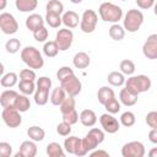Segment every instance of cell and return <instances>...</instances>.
Listing matches in <instances>:
<instances>
[{
  "instance_id": "30bf717a",
  "label": "cell",
  "mask_w": 157,
  "mask_h": 157,
  "mask_svg": "<svg viewBox=\"0 0 157 157\" xmlns=\"http://www.w3.org/2000/svg\"><path fill=\"white\" fill-rule=\"evenodd\" d=\"M72 40H74V33L71 29L69 28H61L56 32V36H55V42L58 43L59 45V49L60 50H67L71 44H72Z\"/></svg>"
},
{
  "instance_id": "d6986e66",
  "label": "cell",
  "mask_w": 157,
  "mask_h": 157,
  "mask_svg": "<svg viewBox=\"0 0 157 157\" xmlns=\"http://www.w3.org/2000/svg\"><path fill=\"white\" fill-rule=\"evenodd\" d=\"M72 63H74V66L77 67V69H86V67H88V65L91 63V59H90L87 53L78 52V53H76L74 55Z\"/></svg>"
},
{
  "instance_id": "9c48e42d",
  "label": "cell",
  "mask_w": 157,
  "mask_h": 157,
  "mask_svg": "<svg viewBox=\"0 0 157 157\" xmlns=\"http://www.w3.org/2000/svg\"><path fill=\"white\" fill-rule=\"evenodd\" d=\"M0 28L4 34H13L18 29V23L11 13L2 12L0 15Z\"/></svg>"
},
{
  "instance_id": "f6af8a7d",
  "label": "cell",
  "mask_w": 157,
  "mask_h": 157,
  "mask_svg": "<svg viewBox=\"0 0 157 157\" xmlns=\"http://www.w3.org/2000/svg\"><path fill=\"white\" fill-rule=\"evenodd\" d=\"M36 72L29 67V69H22L20 71V78L21 80H28V81H34L36 80Z\"/></svg>"
},
{
  "instance_id": "ab89813d",
  "label": "cell",
  "mask_w": 157,
  "mask_h": 157,
  "mask_svg": "<svg viewBox=\"0 0 157 157\" xmlns=\"http://www.w3.org/2000/svg\"><path fill=\"white\" fill-rule=\"evenodd\" d=\"M104 107H105V109H107L108 113L115 114V113H118V112L120 110V102L114 97V98L109 99V101L104 104Z\"/></svg>"
},
{
  "instance_id": "9a60e30c",
  "label": "cell",
  "mask_w": 157,
  "mask_h": 157,
  "mask_svg": "<svg viewBox=\"0 0 157 157\" xmlns=\"http://www.w3.org/2000/svg\"><path fill=\"white\" fill-rule=\"evenodd\" d=\"M80 121L83 126L91 128L97 123V115L92 109H83L80 113Z\"/></svg>"
},
{
  "instance_id": "f546056e",
  "label": "cell",
  "mask_w": 157,
  "mask_h": 157,
  "mask_svg": "<svg viewBox=\"0 0 157 157\" xmlns=\"http://www.w3.org/2000/svg\"><path fill=\"white\" fill-rule=\"evenodd\" d=\"M45 10H47V12H50V13L61 15L64 12V5L59 0H49L45 6Z\"/></svg>"
},
{
  "instance_id": "c3c4849f",
  "label": "cell",
  "mask_w": 157,
  "mask_h": 157,
  "mask_svg": "<svg viewBox=\"0 0 157 157\" xmlns=\"http://www.w3.org/2000/svg\"><path fill=\"white\" fill-rule=\"evenodd\" d=\"M37 87L38 88H44V90H50L52 87V80L47 76H42L37 81Z\"/></svg>"
},
{
  "instance_id": "ac0fdd59",
  "label": "cell",
  "mask_w": 157,
  "mask_h": 157,
  "mask_svg": "<svg viewBox=\"0 0 157 157\" xmlns=\"http://www.w3.org/2000/svg\"><path fill=\"white\" fill-rule=\"evenodd\" d=\"M119 99H120V102H121L124 105L131 107V105L136 104V102H137V94L132 93L131 91H129V90L125 87V88H123V90L120 91V93H119Z\"/></svg>"
},
{
  "instance_id": "cb8c5ba5",
  "label": "cell",
  "mask_w": 157,
  "mask_h": 157,
  "mask_svg": "<svg viewBox=\"0 0 157 157\" xmlns=\"http://www.w3.org/2000/svg\"><path fill=\"white\" fill-rule=\"evenodd\" d=\"M27 135H28V137H29L31 140H33V141H43L44 137H45V131H44L42 128L33 125V126H29V128H28Z\"/></svg>"
},
{
  "instance_id": "8d00e7d4",
  "label": "cell",
  "mask_w": 157,
  "mask_h": 157,
  "mask_svg": "<svg viewBox=\"0 0 157 157\" xmlns=\"http://www.w3.org/2000/svg\"><path fill=\"white\" fill-rule=\"evenodd\" d=\"M119 67H120V71L124 75H132L135 72V64H134L132 60H129V59L121 60Z\"/></svg>"
},
{
  "instance_id": "83f0119b",
  "label": "cell",
  "mask_w": 157,
  "mask_h": 157,
  "mask_svg": "<svg viewBox=\"0 0 157 157\" xmlns=\"http://www.w3.org/2000/svg\"><path fill=\"white\" fill-rule=\"evenodd\" d=\"M101 142L98 141V139L93 135V134H91L90 131H88V134L82 139V145L85 146V148L90 152V151H93L98 145H99Z\"/></svg>"
},
{
  "instance_id": "484cf974",
  "label": "cell",
  "mask_w": 157,
  "mask_h": 157,
  "mask_svg": "<svg viewBox=\"0 0 157 157\" xmlns=\"http://www.w3.org/2000/svg\"><path fill=\"white\" fill-rule=\"evenodd\" d=\"M59 45H58V43L55 42V40H49V42H45V44H44V47H43V53H44V55L45 56H48V58H54V56H56L58 55V53H59Z\"/></svg>"
},
{
  "instance_id": "6f0895ef",
  "label": "cell",
  "mask_w": 157,
  "mask_h": 157,
  "mask_svg": "<svg viewBox=\"0 0 157 157\" xmlns=\"http://www.w3.org/2000/svg\"><path fill=\"white\" fill-rule=\"evenodd\" d=\"M121 1H126V0H121Z\"/></svg>"
},
{
  "instance_id": "277c9868",
  "label": "cell",
  "mask_w": 157,
  "mask_h": 157,
  "mask_svg": "<svg viewBox=\"0 0 157 157\" xmlns=\"http://www.w3.org/2000/svg\"><path fill=\"white\" fill-rule=\"evenodd\" d=\"M142 23H144V15L140 10L131 9L124 16V28L130 33L137 32Z\"/></svg>"
},
{
  "instance_id": "7bdbcfd3",
  "label": "cell",
  "mask_w": 157,
  "mask_h": 157,
  "mask_svg": "<svg viewBox=\"0 0 157 157\" xmlns=\"http://www.w3.org/2000/svg\"><path fill=\"white\" fill-rule=\"evenodd\" d=\"M56 132L60 135V136H69L70 132H71V125L66 121H61L60 124H58L56 126Z\"/></svg>"
},
{
  "instance_id": "8992f818",
  "label": "cell",
  "mask_w": 157,
  "mask_h": 157,
  "mask_svg": "<svg viewBox=\"0 0 157 157\" xmlns=\"http://www.w3.org/2000/svg\"><path fill=\"white\" fill-rule=\"evenodd\" d=\"M145 152V146L140 141H130L121 147L123 157H144Z\"/></svg>"
},
{
  "instance_id": "e575fe53",
  "label": "cell",
  "mask_w": 157,
  "mask_h": 157,
  "mask_svg": "<svg viewBox=\"0 0 157 157\" xmlns=\"http://www.w3.org/2000/svg\"><path fill=\"white\" fill-rule=\"evenodd\" d=\"M75 105H76V101H75V97L72 96H66V98L63 101V103L60 104V112L61 114L64 113H67L72 109H75Z\"/></svg>"
},
{
  "instance_id": "f35d334b",
  "label": "cell",
  "mask_w": 157,
  "mask_h": 157,
  "mask_svg": "<svg viewBox=\"0 0 157 157\" xmlns=\"http://www.w3.org/2000/svg\"><path fill=\"white\" fill-rule=\"evenodd\" d=\"M5 48H6V52L10 53V54H15L20 50L21 48V42L17 39V38H11L6 42L5 44Z\"/></svg>"
},
{
  "instance_id": "836d02e7",
  "label": "cell",
  "mask_w": 157,
  "mask_h": 157,
  "mask_svg": "<svg viewBox=\"0 0 157 157\" xmlns=\"http://www.w3.org/2000/svg\"><path fill=\"white\" fill-rule=\"evenodd\" d=\"M18 88H20V92H22V93L26 94V96H29V94L34 93L36 86H34V82H33V81L21 80V81L18 82Z\"/></svg>"
},
{
  "instance_id": "4316f807",
  "label": "cell",
  "mask_w": 157,
  "mask_h": 157,
  "mask_svg": "<svg viewBox=\"0 0 157 157\" xmlns=\"http://www.w3.org/2000/svg\"><path fill=\"white\" fill-rule=\"evenodd\" d=\"M81 142V139H78L77 136H69L65 139L64 141V148L67 153H71V155H75V151H76V147L78 146V144Z\"/></svg>"
},
{
  "instance_id": "db71d44e",
  "label": "cell",
  "mask_w": 157,
  "mask_h": 157,
  "mask_svg": "<svg viewBox=\"0 0 157 157\" xmlns=\"http://www.w3.org/2000/svg\"><path fill=\"white\" fill-rule=\"evenodd\" d=\"M5 6H6V0H1V6H0V9H1V10H4V9H5Z\"/></svg>"
},
{
  "instance_id": "7a4b0ae2",
  "label": "cell",
  "mask_w": 157,
  "mask_h": 157,
  "mask_svg": "<svg viewBox=\"0 0 157 157\" xmlns=\"http://www.w3.org/2000/svg\"><path fill=\"white\" fill-rule=\"evenodd\" d=\"M22 61L31 69H42L44 65V59L39 50L34 47H26L21 50Z\"/></svg>"
},
{
  "instance_id": "6da1fadb",
  "label": "cell",
  "mask_w": 157,
  "mask_h": 157,
  "mask_svg": "<svg viewBox=\"0 0 157 157\" xmlns=\"http://www.w3.org/2000/svg\"><path fill=\"white\" fill-rule=\"evenodd\" d=\"M99 16L104 22L118 23L123 17V10L120 6L113 2H103L99 6Z\"/></svg>"
},
{
  "instance_id": "44dd1931",
  "label": "cell",
  "mask_w": 157,
  "mask_h": 157,
  "mask_svg": "<svg viewBox=\"0 0 157 157\" xmlns=\"http://www.w3.org/2000/svg\"><path fill=\"white\" fill-rule=\"evenodd\" d=\"M115 97V93H114V91L112 90V88H109V87H107V86H103V87H101L99 90H98V92H97V98H98V102L101 103V104H105L109 99H112V98H114Z\"/></svg>"
},
{
  "instance_id": "7c38bea8",
  "label": "cell",
  "mask_w": 157,
  "mask_h": 157,
  "mask_svg": "<svg viewBox=\"0 0 157 157\" xmlns=\"http://www.w3.org/2000/svg\"><path fill=\"white\" fill-rule=\"evenodd\" d=\"M99 123L103 128V130L108 134H115L119 129H120V124L119 121L117 120V118H114L110 113H105V114H102L101 118H99Z\"/></svg>"
},
{
  "instance_id": "816d5d0a",
  "label": "cell",
  "mask_w": 157,
  "mask_h": 157,
  "mask_svg": "<svg viewBox=\"0 0 157 157\" xmlns=\"http://www.w3.org/2000/svg\"><path fill=\"white\" fill-rule=\"evenodd\" d=\"M91 157H109V153L104 150H97L91 152Z\"/></svg>"
},
{
  "instance_id": "52a82bcc",
  "label": "cell",
  "mask_w": 157,
  "mask_h": 157,
  "mask_svg": "<svg viewBox=\"0 0 157 157\" xmlns=\"http://www.w3.org/2000/svg\"><path fill=\"white\" fill-rule=\"evenodd\" d=\"M60 86L65 90V92L69 94V96H72V97H76L77 94L81 93V90H82V83L81 81L74 75L64 78L63 81H60Z\"/></svg>"
},
{
  "instance_id": "74e56055",
  "label": "cell",
  "mask_w": 157,
  "mask_h": 157,
  "mask_svg": "<svg viewBox=\"0 0 157 157\" xmlns=\"http://www.w3.org/2000/svg\"><path fill=\"white\" fill-rule=\"evenodd\" d=\"M136 121V118H135V114L132 112H124L121 115H120V123L121 125H124L125 128H130L135 124Z\"/></svg>"
},
{
  "instance_id": "bcb514c9",
  "label": "cell",
  "mask_w": 157,
  "mask_h": 157,
  "mask_svg": "<svg viewBox=\"0 0 157 157\" xmlns=\"http://www.w3.org/2000/svg\"><path fill=\"white\" fill-rule=\"evenodd\" d=\"M12 155V146L9 142H0V156L1 157H10Z\"/></svg>"
},
{
  "instance_id": "d4e9b609",
  "label": "cell",
  "mask_w": 157,
  "mask_h": 157,
  "mask_svg": "<svg viewBox=\"0 0 157 157\" xmlns=\"http://www.w3.org/2000/svg\"><path fill=\"white\" fill-rule=\"evenodd\" d=\"M47 155L49 157H64V148L58 142H50L47 145Z\"/></svg>"
},
{
  "instance_id": "f5cc1de1",
  "label": "cell",
  "mask_w": 157,
  "mask_h": 157,
  "mask_svg": "<svg viewBox=\"0 0 157 157\" xmlns=\"http://www.w3.org/2000/svg\"><path fill=\"white\" fill-rule=\"evenodd\" d=\"M148 156H150V157H157V147L151 148L150 152H148Z\"/></svg>"
},
{
  "instance_id": "9f6ffc18",
  "label": "cell",
  "mask_w": 157,
  "mask_h": 157,
  "mask_svg": "<svg viewBox=\"0 0 157 157\" xmlns=\"http://www.w3.org/2000/svg\"><path fill=\"white\" fill-rule=\"evenodd\" d=\"M72 4H80V2H82V0H70Z\"/></svg>"
},
{
  "instance_id": "3957f363",
  "label": "cell",
  "mask_w": 157,
  "mask_h": 157,
  "mask_svg": "<svg viewBox=\"0 0 157 157\" xmlns=\"http://www.w3.org/2000/svg\"><path fill=\"white\" fill-rule=\"evenodd\" d=\"M125 87L135 94H140L151 88V78L146 75L131 76L125 81Z\"/></svg>"
},
{
  "instance_id": "2e32d148",
  "label": "cell",
  "mask_w": 157,
  "mask_h": 157,
  "mask_svg": "<svg viewBox=\"0 0 157 157\" xmlns=\"http://www.w3.org/2000/svg\"><path fill=\"white\" fill-rule=\"evenodd\" d=\"M61 18H63V23H64L67 28H75V27L78 26V22H81L80 16H78L75 11H72V10L64 12V15H63Z\"/></svg>"
},
{
  "instance_id": "ee69618b",
  "label": "cell",
  "mask_w": 157,
  "mask_h": 157,
  "mask_svg": "<svg viewBox=\"0 0 157 157\" xmlns=\"http://www.w3.org/2000/svg\"><path fill=\"white\" fill-rule=\"evenodd\" d=\"M71 75H74V70L70 66H61L56 72V77L59 81H63L64 78H66Z\"/></svg>"
},
{
  "instance_id": "f907efd6",
  "label": "cell",
  "mask_w": 157,
  "mask_h": 157,
  "mask_svg": "<svg viewBox=\"0 0 157 157\" xmlns=\"http://www.w3.org/2000/svg\"><path fill=\"white\" fill-rule=\"evenodd\" d=\"M148 140L152 144H156L157 145V128H153V129L150 130V132H148Z\"/></svg>"
},
{
  "instance_id": "5b68a950",
  "label": "cell",
  "mask_w": 157,
  "mask_h": 157,
  "mask_svg": "<svg viewBox=\"0 0 157 157\" xmlns=\"http://www.w3.org/2000/svg\"><path fill=\"white\" fill-rule=\"evenodd\" d=\"M98 16L93 10H85L81 17L80 28L83 33H92L97 27Z\"/></svg>"
},
{
  "instance_id": "f1b7e54d",
  "label": "cell",
  "mask_w": 157,
  "mask_h": 157,
  "mask_svg": "<svg viewBox=\"0 0 157 157\" xmlns=\"http://www.w3.org/2000/svg\"><path fill=\"white\" fill-rule=\"evenodd\" d=\"M49 99V90H44V88H38L34 92V102L38 105H44L48 103Z\"/></svg>"
},
{
  "instance_id": "1f68e13d",
  "label": "cell",
  "mask_w": 157,
  "mask_h": 157,
  "mask_svg": "<svg viewBox=\"0 0 157 157\" xmlns=\"http://www.w3.org/2000/svg\"><path fill=\"white\" fill-rule=\"evenodd\" d=\"M17 77H18V76H17L15 72H7V74L2 75L0 83H1L2 87L11 88V87H13V86L17 83V80H18Z\"/></svg>"
},
{
  "instance_id": "5bb4252c",
  "label": "cell",
  "mask_w": 157,
  "mask_h": 157,
  "mask_svg": "<svg viewBox=\"0 0 157 157\" xmlns=\"http://www.w3.org/2000/svg\"><path fill=\"white\" fill-rule=\"evenodd\" d=\"M37 155V146L32 141H23L20 146V150L17 153H15V157H34Z\"/></svg>"
},
{
  "instance_id": "ba28073f",
  "label": "cell",
  "mask_w": 157,
  "mask_h": 157,
  "mask_svg": "<svg viewBox=\"0 0 157 157\" xmlns=\"http://www.w3.org/2000/svg\"><path fill=\"white\" fill-rule=\"evenodd\" d=\"M20 113L21 112L16 108H4L1 112V118L9 128H17L22 123V117Z\"/></svg>"
},
{
  "instance_id": "d590c367",
  "label": "cell",
  "mask_w": 157,
  "mask_h": 157,
  "mask_svg": "<svg viewBox=\"0 0 157 157\" xmlns=\"http://www.w3.org/2000/svg\"><path fill=\"white\" fill-rule=\"evenodd\" d=\"M45 22H47L52 28H59V26L63 23V18H61L60 15L47 12V15H45Z\"/></svg>"
},
{
  "instance_id": "d6a6232c",
  "label": "cell",
  "mask_w": 157,
  "mask_h": 157,
  "mask_svg": "<svg viewBox=\"0 0 157 157\" xmlns=\"http://www.w3.org/2000/svg\"><path fill=\"white\" fill-rule=\"evenodd\" d=\"M15 108L20 112H27L29 108H31V102H29V98L26 96V94H18V98L16 101V105Z\"/></svg>"
},
{
  "instance_id": "b9f144b4",
  "label": "cell",
  "mask_w": 157,
  "mask_h": 157,
  "mask_svg": "<svg viewBox=\"0 0 157 157\" xmlns=\"http://www.w3.org/2000/svg\"><path fill=\"white\" fill-rule=\"evenodd\" d=\"M48 36H49V32H48V29L44 26L40 27V28H38V29H36L33 32V37H34V39L37 42H45L47 38H48Z\"/></svg>"
},
{
  "instance_id": "7402d4cb",
  "label": "cell",
  "mask_w": 157,
  "mask_h": 157,
  "mask_svg": "<svg viewBox=\"0 0 157 157\" xmlns=\"http://www.w3.org/2000/svg\"><path fill=\"white\" fill-rule=\"evenodd\" d=\"M66 92H65V90L60 86V87H56V88H54L53 91H52V94H50V102H52V104H54V105H60L61 103H63V101L66 98Z\"/></svg>"
},
{
  "instance_id": "e0dca14e",
  "label": "cell",
  "mask_w": 157,
  "mask_h": 157,
  "mask_svg": "<svg viewBox=\"0 0 157 157\" xmlns=\"http://www.w3.org/2000/svg\"><path fill=\"white\" fill-rule=\"evenodd\" d=\"M43 26H44V20L38 13H32L26 18V27L32 32H34L36 29H38Z\"/></svg>"
},
{
  "instance_id": "4fadbf2b",
  "label": "cell",
  "mask_w": 157,
  "mask_h": 157,
  "mask_svg": "<svg viewBox=\"0 0 157 157\" xmlns=\"http://www.w3.org/2000/svg\"><path fill=\"white\" fill-rule=\"evenodd\" d=\"M18 93L13 90H6L0 96V104L2 108H15Z\"/></svg>"
},
{
  "instance_id": "8fae6325",
  "label": "cell",
  "mask_w": 157,
  "mask_h": 157,
  "mask_svg": "<svg viewBox=\"0 0 157 157\" xmlns=\"http://www.w3.org/2000/svg\"><path fill=\"white\" fill-rule=\"evenodd\" d=\"M144 55L150 60L157 59V33L150 34L142 45Z\"/></svg>"
},
{
  "instance_id": "603a6c76",
  "label": "cell",
  "mask_w": 157,
  "mask_h": 157,
  "mask_svg": "<svg viewBox=\"0 0 157 157\" xmlns=\"http://www.w3.org/2000/svg\"><path fill=\"white\" fill-rule=\"evenodd\" d=\"M109 37L117 42L121 40L125 37V28L118 23H113L109 28Z\"/></svg>"
},
{
  "instance_id": "681fc988",
  "label": "cell",
  "mask_w": 157,
  "mask_h": 157,
  "mask_svg": "<svg viewBox=\"0 0 157 157\" xmlns=\"http://www.w3.org/2000/svg\"><path fill=\"white\" fill-rule=\"evenodd\" d=\"M156 0H136V4L140 9L142 10H147V9H151L153 5H155Z\"/></svg>"
},
{
  "instance_id": "60d3db41",
  "label": "cell",
  "mask_w": 157,
  "mask_h": 157,
  "mask_svg": "<svg viewBox=\"0 0 157 157\" xmlns=\"http://www.w3.org/2000/svg\"><path fill=\"white\" fill-rule=\"evenodd\" d=\"M78 119H80V117H78V113L76 112V109H72V110L63 114V120L66 121V123H69L70 125L76 124L78 121Z\"/></svg>"
},
{
  "instance_id": "4dcf8cb0",
  "label": "cell",
  "mask_w": 157,
  "mask_h": 157,
  "mask_svg": "<svg viewBox=\"0 0 157 157\" xmlns=\"http://www.w3.org/2000/svg\"><path fill=\"white\" fill-rule=\"evenodd\" d=\"M108 82L112 85V86H121L125 83V77H124V74L123 72H119V71H112L108 77H107Z\"/></svg>"
},
{
  "instance_id": "ffe728a7",
  "label": "cell",
  "mask_w": 157,
  "mask_h": 157,
  "mask_svg": "<svg viewBox=\"0 0 157 157\" xmlns=\"http://www.w3.org/2000/svg\"><path fill=\"white\" fill-rule=\"evenodd\" d=\"M16 9L21 12H29L36 10L38 5V0H16L15 1Z\"/></svg>"
},
{
  "instance_id": "11a10c76",
  "label": "cell",
  "mask_w": 157,
  "mask_h": 157,
  "mask_svg": "<svg viewBox=\"0 0 157 157\" xmlns=\"http://www.w3.org/2000/svg\"><path fill=\"white\" fill-rule=\"evenodd\" d=\"M153 11H155V15L157 16V0H156V2H155V5H153Z\"/></svg>"
},
{
  "instance_id": "7dc6e473",
  "label": "cell",
  "mask_w": 157,
  "mask_h": 157,
  "mask_svg": "<svg viewBox=\"0 0 157 157\" xmlns=\"http://www.w3.org/2000/svg\"><path fill=\"white\" fill-rule=\"evenodd\" d=\"M146 124L151 129L157 128V110H152L146 115Z\"/></svg>"
}]
</instances>
